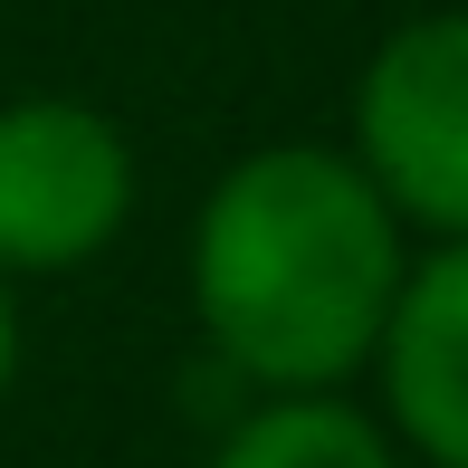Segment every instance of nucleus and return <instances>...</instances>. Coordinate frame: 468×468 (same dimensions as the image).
Here are the masks:
<instances>
[{"label":"nucleus","mask_w":468,"mask_h":468,"mask_svg":"<svg viewBox=\"0 0 468 468\" xmlns=\"http://www.w3.org/2000/svg\"><path fill=\"white\" fill-rule=\"evenodd\" d=\"M382 411L431 468H468V239H440L401 268L382 315Z\"/></svg>","instance_id":"20e7f679"},{"label":"nucleus","mask_w":468,"mask_h":468,"mask_svg":"<svg viewBox=\"0 0 468 468\" xmlns=\"http://www.w3.org/2000/svg\"><path fill=\"white\" fill-rule=\"evenodd\" d=\"M210 468H401V450L382 420H364L335 392H268L210 450Z\"/></svg>","instance_id":"39448f33"},{"label":"nucleus","mask_w":468,"mask_h":468,"mask_svg":"<svg viewBox=\"0 0 468 468\" xmlns=\"http://www.w3.org/2000/svg\"><path fill=\"white\" fill-rule=\"evenodd\" d=\"M354 163L440 239H468V10H420L373 48L354 87Z\"/></svg>","instance_id":"f03ea898"},{"label":"nucleus","mask_w":468,"mask_h":468,"mask_svg":"<svg viewBox=\"0 0 468 468\" xmlns=\"http://www.w3.org/2000/svg\"><path fill=\"white\" fill-rule=\"evenodd\" d=\"M19 373V315H10V278H0V392H10Z\"/></svg>","instance_id":"423d86ee"},{"label":"nucleus","mask_w":468,"mask_h":468,"mask_svg":"<svg viewBox=\"0 0 468 468\" xmlns=\"http://www.w3.org/2000/svg\"><path fill=\"white\" fill-rule=\"evenodd\" d=\"M134 220V144L77 96L0 105V278H58Z\"/></svg>","instance_id":"7ed1b4c3"},{"label":"nucleus","mask_w":468,"mask_h":468,"mask_svg":"<svg viewBox=\"0 0 468 468\" xmlns=\"http://www.w3.org/2000/svg\"><path fill=\"white\" fill-rule=\"evenodd\" d=\"M401 268L392 201L335 144L239 154L191 220V315L210 354L268 392H335L373 364Z\"/></svg>","instance_id":"f257e3e1"}]
</instances>
